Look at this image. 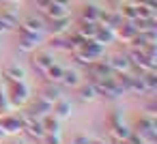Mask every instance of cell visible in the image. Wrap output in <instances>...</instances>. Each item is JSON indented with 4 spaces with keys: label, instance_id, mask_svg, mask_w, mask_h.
Instances as JSON below:
<instances>
[{
    "label": "cell",
    "instance_id": "cell-1",
    "mask_svg": "<svg viewBox=\"0 0 157 144\" xmlns=\"http://www.w3.org/2000/svg\"><path fill=\"white\" fill-rule=\"evenodd\" d=\"M5 95H7V101H9L11 108L26 105V103L30 101V88H28L26 82H11V80H7V90H5Z\"/></svg>",
    "mask_w": 157,
    "mask_h": 144
},
{
    "label": "cell",
    "instance_id": "cell-2",
    "mask_svg": "<svg viewBox=\"0 0 157 144\" xmlns=\"http://www.w3.org/2000/svg\"><path fill=\"white\" fill-rule=\"evenodd\" d=\"M17 32H20L17 45H20V50H22V52H35V50L39 47L43 32H33V30H28V28H24V26H20V30H17Z\"/></svg>",
    "mask_w": 157,
    "mask_h": 144
},
{
    "label": "cell",
    "instance_id": "cell-3",
    "mask_svg": "<svg viewBox=\"0 0 157 144\" xmlns=\"http://www.w3.org/2000/svg\"><path fill=\"white\" fill-rule=\"evenodd\" d=\"M0 129H2L5 135H17L24 131V120L22 114H5L0 118Z\"/></svg>",
    "mask_w": 157,
    "mask_h": 144
},
{
    "label": "cell",
    "instance_id": "cell-4",
    "mask_svg": "<svg viewBox=\"0 0 157 144\" xmlns=\"http://www.w3.org/2000/svg\"><path fill=\"white\" fill-rule=\"evenodd\" d=\"M110 133H112L114 140H127L129 133H131V129L125 125V120H123V116L118 112H114L110 116Z\"/></svg>",
    "mask_w": 157,
    "mask_h": 144
},
{
    "label": "cell",
    "instance_id": "cell-5",
    "mask_svg": "<svg viewBox=\"0 0 157 144\" xmlns=\"http://www.w3.org/2000/svg\"><path fill=\"white\" fill-rule=\"evenodd\" d=\"M63 93H65V90H63V86H60V84H56V82H48V84L41 88V95H39V97L54 105L56 101H60V99L65 97Z\"/></svg>",
    "mask_w": 157,
    "mask_h": 144
},
{
    "label": "cell",
    "instance_id": "cell-6",
    "mask_svg": "<svg viewBox=\"0 0 157 144\" xmlns=\"http://www.w3.org/2000/svg\"><path fill=\"white\" fill-rule=\"evenodd\" d=\"M52 112V103H48L45 99H41V97H37L35 101H30V105H28V110H26V114L28 116H33V118H43L45 114H50Z\"/></svg>",
    "mask_w": 157,
    "mask_h": 144
},
{
    "label": "cell",
    "instance_id": "cell-7",
    "mask_svg": "<svg viewBox=\"0 0 157 144\" xmlns=\"http://www.w3.org/2000/svg\"><path fill=\"white\" fill-rule=\"evenodd\" d=\"M69 24H71V20H69V15L67 17H54V20H45V30L54 37V35H65V32H69Z\"/></svg>",
    "mask_w": 157,
    "mask_h": 144
},
{
    "label": "cell",
    "instance_id": "cell-8",
    "mask_svg": "<svg viewBox=\"0 0 157 144\" xmlns=\"http://www.w3.org/2000/svg\"><path fill=\"white\" fill-rule=\"evenodd\" d=\"M138 35V30L133 28V24L131 22H121L116 28H114V39L116 41H123V43H131V39Z\"/></svg>",
    "mask_w": 157,
    "mask_h": 144
},
{
    "label": "cell",
    "instance_id": "cell-9",
    "mask_svg": "<svg viewBox=\"0 0 157 144\" xmlns=\"http://www.w3.org/2000/svg\"><path fill=\"white\" fill-rule=\"evenodd\" d=\"M108 65L112 67L114 73H129V71L133 69V67H131V60H129L127 54H114V56L108 60Z\"/></svg>",
    "mask_w": 157,
    "mask_h": 144
},
{
    "label": "cell",
    "instance_id": "cell-10",
    "mask_svg": "<svg viewBox=\"0 0 157 144\" xmlns=\"http://www.w3.org/2000/svg\"><path fill=\"white\" fill-rule=\"evenodd\" d=\"M71 112H73V105H71V101H67L65 97L52 105V114H54L60 123H63V120H67V118H71Z\"/></svg>",
    "mask_w": 157,
    "mask_h": 144
},
{
    "label": "cell",
    "instance_id": "cell-11",
    "mask_svg": "<svg viewBox=\"0 0 157 144\" xmlns=\"http://www.w3.org/2000/svg\"><path fill=\"white\" fill-rule=\"evenodd\" d=\"M0 73L5 75V80H11V82H26V71H24V67H20V65H15V63L7 65Z\"/></svg>",
    "mask_w": 157,
    "mask_h": 144
},
{
    "label": "cell",
    "instance_id": "cell-12",
    "mask_svg": "<svg viewBox=\"0 0 157 144\" xmlns=\"http://www.w3.org/2000/svg\"><path fill=\"white\" fill-rule=\"evenodd\" d=\"M97 22H84V20H80L78 22V26H75V35L78 37H82V39H86V41H90L93 37H95V32H97Z\"/></svg>",
    "mask_w": 157,
    "mask_h": 144
},
{
    "label": "cell",
    "instance_id": "cell-13",
    "mask_svg": "<svg viewBox=\"0 0 157 144\" xmlns=\"http://www.w3.org/2000/svg\"><path fill=\"white\" fill-rule=\"evenodd\" d=\"M52 63H54L52 52H37V54H33V67H35L39 73H45V69H48Z\"/></svg>",
    "mask_w": 157,
    "mask_h": 144
},
{
    "label": "cell",
    "instance_id": "cell-14",
    "mask_svg": "<svg viewBox=\"0 0 157 144\" xmlns=\"http://www.w3.org/2000/svg\"><path fill=\"white\" fill-rule=\"evenodd\" d=\"M69 15V5H60V2H50L48 9L43 11L45 20H54V17H67Z\"/></svg>",
    "mask_w": 157,
    "mask_h": 144
},
{
    "label": "cell",
    "instance_id": "cell-15",
    "mask_svg": "<svg viewBox=\"0 0 157 144\" xmlns=\"http://www.w3.org/2000/svg\"><path fill=\"white\" fill-rule=\"evenodd\" d=\"M93 41L95 43H99V45H110V43H114L116 39H114V30L112 28H108V26H97V32H95V37H93Z\"/></svg>",
    "mask_w": 157,
    "mask_h": 144
},
{
    "label": "cell",
    "instance_id": "cell-16",
    "mask_svg": "<svg viewBox=\"0 0 157 144\" xmlns=\"http://www.w3.org/2000/svg\"><path fill=\"white\" fill-rule=\"evenodd\" d=\"M63 88H78L80 84H82V78H80V73L78 71H71V69H65L63 71V78H60V82H58Z\"/></svg>",
    "mask_w": 157,
    "mask_h": 144
},
{
    "label": "cell",
    "instance_id": "cell-17",
    "mask_svg": "<svg viewBox=\"0 0 157 144\" xmlns=\"http://www.w3.org/2000/svg\"><path fill=\"white\" fill-rule=\"evenodd\" d=\"M75 90H78V99L82 103H90V101L97 99V90H95V84L93 82L90 84H80Z\"/></svg>",
    "mask_w": 157,
    "mask_h": 144
},
{
    "label": "cell",
    "instance_id": "cell-18",
    "mask_svg": "<svg viewBox=\"0 0 157 144\" xmlns=\"http://www.w3.org/2000/svg\"><path fill=\"white\" fill-rule=\"evenodd\" d=\"M151 129H157V120H155V116H151V114H142V116L136 120V127H133L131 131L142 133V131H151Z\"/></svg>",
    "mask_w": 157,
    "mask_h": 144
},
{
    "label": "cell",
    "instance_id": "cell-19",
    "mask_svg": "<svg viewBox=\"0 0 157 144\" xmlns=\"http://www.w3.org/2000/svg\"><path fill=\"white\" fill-rule=\"evenodd\" d=\"M22 26L28 28V30H33V32H45V17H43V15H41V17L28 15V17L22 22Z\"/></svg>",
    "mask_w": 157,
    "mask_h": 144
},
{
    "label": "cell",
    "instance_id": "cell-20",
    "mask_svg": "<svg viewBox=\"0 0 157 144\" xmlns=\"http://www.w3.org/2000/svg\"><path fill=\"white\" fill-rule=\"evenodd\" d=\"M41 125H43V129H45V133H60V120L50 112V114H45L43 118H41Z\"/></svg>",
    "mask_w": 157,
    "mask_h": 144
},
{
    "label": "cell",
    "instance_id": "cell-21",
    "mask_svg": "<svg viewBox=\"0 0 157 144\" xmlns=\"http://www.w3.org/2000/svg\"><path fill=\"white\" fill-rule=\"evenodd\" d=\"M118 13H121V17H123L125 22H133V20L138 17V11H136V5L131 2V0H127V2H123V5L118 7Z\"/></svg>",
    "mask_w": 157,
    "mask_h": 144
},
{
    "label": "cell",
    "instance_id": "cell-22",
    "mask_svg": "<svg viewBox=\"0 0 157 144\" xmlns=\"http://www.w3.org/2000/svg\"><path fill=\"white\" fill-rule=\"evenodd\" d=\"M99 7L97 5H84L82 7V11H80V20H84V22H97L99 20Z\"/></svg>",
    "mask_w": 157,
    "mask_h": 144
},
{
    "label": "cell",
    "instance_id": "cell-23",
    "mask_svg": "<svg viewBox=\"0 0 157 144\" xmlns=\"http://www.w3.org/2000/svg\"><path fill=\"white\" fill-rule=\"evenodd\" d=\"M63 71H65V67H60L58 63H52V65L45 69V73H43V75H45V80H48V82H56V84H58V82H60V78H63Z\"/></svg>",
    "mask_w": 157,
    "mask_h": 144
},
{
    "label": "cell",
    "instance_id": "cell-24",
    "mask_svg": "<svg viewBox=\"0 0 157 144\" xmlns=\"http://www.w3.org/2000/svg\"><path fill=\"white\" fill-rule=\"evenodd\" d=\"M41 142L43 144H63V138H60V133H45L41 138Z\"/></svg>",
    "mask_w": 157,
    "mask_h": 144
},
{
    "label": "cell",
    "instance_id": "cell-25",
    "mask_svg": "<svg viewBox=\"0 0 157 144\" xmlns=\"http://www.w3.org/2000/svg\"><path fill=\"white\" fill-rule=\"evenodd\" d=\"M13 30V26L9 24V22H5L2 17H0V37H2V35H7V32H11Z\"/></svg>",
    "mask_w": 157,
    "mask_h": 144
},
{
    "label": "cell",
    "instance_id": "cell-26",
    "mask_svg": "<svg viewBox=\"0 0 157 144\" xmlns=\"http://www.w3.org/2000/svg\"><path fill=\"white\" fill-rule=\"evenodd\" d=\"M90 142V138H86V135H75L73 138V144H88Z\"/></svg>",
    "mask_w": 157,
    "mask_h": 144
},
{
    "label": "cell",
    "instance_id": "cell-27",
    "mask_svg": "<svg viewBox=\"0 0 157 144\" xmlns=\"http://www.w3.org/2000/svg\"><path fill=\"white\" fill-rule=\"evenodd\" d=\"M88 144H105V142H101V140H90Z\"/></svg>",
    "mask_w": 157,
    "mask_h": 144
},
{
    "label": "cell",
    "instance_id": "cell-28",
    "mask_svg": "<svg viewBox=\"0 0 157 144\" xmlns=\"http://www.w3.org/2000/svg\"><path fill=\"white\" fill-rule=\"evenodd\" d=\"M2 138H5V133H2V129H0V140H2Z\"/></svg>",
    "mask_w": 157,
    "mask_h": 144
},
{
    "label": "cell",
    "instance_id": "cell-29",
    "mask_svg": "<svg viewBox=\"0 0 157 144\" xmlns=\"http://www.w3.org/2000/svg\"><path fill=\"white\" fill-rule=\"evenodd\" d=\"M69 144H73V142H69Z\"/></svg>",
    "mask_w": 157,
    "mask_h": 144
},
{
    "label": "cell",
    "instance_id": "cell-30",
    "mask_svg": "<svg viewBox=\"0 0 157 144\" xmlns=\"http://www.w3.org/2000/svg\"><path fill=\"white\" fill-rule=\"evenodd\" d=\"M69 2H71V0H69Z\"/></svg>",
    "mask_w": 157,
    "mask_h": 144
},
{
    "label": "cell",
    "instance_id": "cell-31",
    "mask_svg": "<svg viewBox=\"0 0 157 144\" xmlns=\"http://www.w3.org/2000/svg\"><path fill=\"white\" fill-rule=\"evenodd\" d=\"M13 2H15V0H13Z\"/></svg>",
    "mask_w": 157,
    "mask_h": 144
}]
</instances>
